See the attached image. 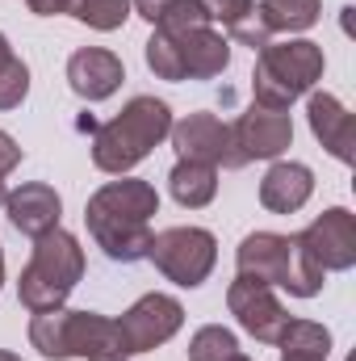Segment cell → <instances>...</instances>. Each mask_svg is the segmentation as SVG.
<instances>
[{
  "label": "cell",
  "mask_w": 356,
  "mask_h": 361,
  "mask_svg": "<svg viewBox=\"0 0 356 361\" xmlns=\"http://www.w3.org/2000/svg\"><path fill=\"white\" fill-rule=\"evenodd\" d=\"M155 214H160V193L151 180L139 177L105 180L84 206V223H89V235L96 240V248L122 265L147 261V248L155 235L151 231Z\"/></svg>",
  "instance_id": "6da1fadb"
},
{
  "label": "cell",
  "mask_w": 356,
  "mask_h": 361,
  "mask_svg": "<svg viewBox=\"0 0 356 361\" xmlns=\"http://www.w3.org/2000/svg\"><path fill=\"white\" fill-rule=\"evenodd\" d=\"M172 135V109L160 97H134L109 122L92 126V164L109 177H126Z\"/></svg>",
  "instance_id": "7a4b0ae2"
},
{
  "label": "cell",
  "mask_w": 356,
  "mask_h": 361,
  "mask_svg": "<svg viewBox=\"0 0 356 361\" xmlns=\"http://www.w3.org/2000/svg\"><path fill=\"white\" fill-rule=\"evenodd\" d=\"M84 277V248L72 231L55 227L46 235L34 240V252H30V265L17 277V298L30 315L38 311H55L72 298L76 281Z\"/></svg>",
  "instance_id": "3957f363"
},
{
  "label": "cell",
  "mask_w": 356,
  "mask_h": 361,
  "mask_svg": "<svg viewBox=\"0 0 356 361\" xmlns=\"http://www.w3.org/2000/svg\"><path fill=\"white\" fill-rule=\"evenodd\" d=\"M323 47L310 38H289V42H268L256 55V72H252V97L265 109H289L298 97L314 92L323 80Z\"/></svg>",
  "instance_id": "277c9868"
},
{
  "label": "cell",
  "mask_w": 356,
  "mask_h": 361,
  "mask_svg": "<svg viewBox=\"0 0 356 361\" xmlns=\"http://www.w3.org/2000/svg\"><path fill=\"white\" fill-rule=\"evenodd\" d=\"M235 265L248 277L281 286L293 298H314L323 290V277H327L302 252L298 235H281V231H252V235H243V244L235 252Z\"/></svg>",
  "instance_id": "5b68a950"
},
{
  "label": "cell",
  "mask_w": 356,
  "mask_h": 361,
  "mask_svg": "<svg viewBox=\"0 0 356 361\" xmlns=\"http://www.w3.org/2000/svg\"><path fill=\"white\" fill-rule=\"evenodd\" d=\"M147 261L164 273L168 281L193 290V286H201L214 273V265H218V240L205 227H168V231L151 235Z\"/></svg>",
  "instance_id": "8992f818"
},
{
  "label": "cell",
  "mask_w": 356,
  "mask_h": 361,
  "mask_svg": "<svg viewBox=\"0 0 356 361\" xmlns=\"http://www.w3.org/2000/svg\"><path fill=\"white\" fill-rule=\"evenodd\" d=\"M168 139H172L180 160H197V164H214V169H231V173L248 169L239 147H235V139H231V122H222V118H214L205 109L172 122Z\"/></svg>",
  "instance_id": "52a82bcc"
},
{
  "label": "cell",
  "mask_w": 356,
  "mask_h": 361,
  "mask_svg": "<svg viewBox=\"0 0 356 361\" xmlns=\"http://www.w3.org/2000/svg\"><path fill=\"white\" fill-rule=\"evenodd\" d=\"M227 307H231V315L239 319V328L248 332V336H256L260 345H276V336H281V328L289 324V311H285V302L276 298V290L260 281V277H248V273H239L231 286H227Z\"/></svg>",
  "instance_id": "ba28073f"
},
{
  "label": "cell",
  "mask_w": 356,
  "mask_h": 361,
  "mask_svg": "<svg viewBox=\"0 0 356 361\" xmlns=\"http://www.w3.org/2000/svg\"><path fill=\"white\" fill-rule=\"evenodd\" d=\"M298 244L323 273H348L356 265V214L344 206L323 210L306 231H298Z\"/></svg>",
  "instance_id": "9c48e42d"
},
{
  "label": "cell",
  "mask_w": 356,
  "mask_h": 361,
  "mask_svg": "<svg viewBox=\"0 0 356 361\" xmlns=\"http://www.w3.org/2000/svg\"><path fill=\"white\" fill-rule=\"evenodd\" d=\"M180 324H184V307H180V298L160 294V290H155V294H143V298L117 319V328H122L130 353H151V349L168 345V341L180 332Z\"/></svg>",
  "instance_id": "30bf717a"
},
{
  "label": "cell",
  "mask_w": 356,
  "mask_h": 361,
  "mask_svg": "<svg viewBox=\"0 0 356 361\" xmlns=\"http://www.w3.org/2000/svg\"><path fill=\"white\" fill-rule=\"evenodd\" d=\"M231 139H235L243 164H252V160H281L285 147L293 143V118H289V109L252 105L248 114H239L231 122Z\"/></svg>",
  "instance_id": "8fae6325"
},
{
  "label": "cell",
  "mask_w": 356,
  "mask_h": 361,
  "mask_svg": "<svg viewBox=\"0 0 356 361\" xmlns=\"http://www.w3.org/2000/svg\"><path fill=\"white\" fill-rule=\"evenodd\" d=\"M63 353L68 361H126L134 357L117 319L109 315H96V311H68V324H63Z\"/></svg>",
  "instance_id": "7c38bea8"
},
{
  "label": "cell",
  "mask_w": 356,
  "mask_h": 361,
  "mask_svg": "<svg viewBox=\"0 0 356 361\" xmlns=\"http://www.w3.org/2000/svg\"><path fill=\"white\" fill-rule=\"evenodd\" d=\"M4 210H8V223H13L21 235L38 240V235H46V231H55V227H59L63 197H59V193H55V185H46V180H25V185L8 189Z\"/></svg>",
  "instance_id": "4fadbf2b"
},
{
  "label": "cell",
  "mask_w": 356,
  "mask_h": 361,
  "mask_svg": "<svg viewBox=\"0 0 356 361\" xmlns=\"http://www.w3.org/2000/svg\"><path fill=\"white\" fill-rule=\"evenodd\" d=\"M122 80H126V68L105 47H80L68 59V85L80 101H105L122 89Z\"/></svg>",
  "instance_id": "5bb4252c"
},
{
  "label": "cell",
  "mask_w": 356,
  "mask_h": 361,
  "mask_svg": "<svg viewBox=\"0 0 356 361\" xmlns=\"http://www.w3.org/2000/svg\"><path fill=\"white\" fill-rule=\"evenodd\" d=\"M164 34V30H160ZM172 47H177V59H180V80H214L227 72L231 63V42L201 25V30H189V34H168Z\"/></svg>",
  "instance_id": "9a60e30c"
},
{
  "label": "cell",
  "mask_w": 356,
  "mask_h": 361,
  "mask_svg": "<svg viewBox=\"0 0 356 361\" xmlns=\"http://www.w3.org/2000/svg\"><path fill=\"white\" fill-rule=\"evenodd\" d=\"M306 118H310L314 139H319L340 164H352V114L344 109V101H340L336 92H310Z\"/></svg>",
  "instance_id": "2e32d148"
},
{
  "label": "cell",
  "mask_w": 356,
  "mask_h": 361,
  "mask_svg": "<svg viewBox=\"0 0 356 361\" xmlns=\"http://www.w3.org/2000/svg\"><path fill=\"white\" fill-rule=\"evenodd\" d=\"M314 193V173L298 160H276L260 180V206L272 214H298Z\"/></svg>",
  "instance_id": "e0dca14e"
},
{
  "label": "cell",
  "mask_w": 356,
  "mask_h": 361,
  "mask_svg": "<svg viewBox=\"0 0 356 361\" xmlns=\"http://www.w3.org/2000/svg\"><path fill=\"white\" fill-rule=\"evenodd\" d=\"M168 189L184 210H201L214 202L218 193V169L214 164H197V160H177L168 173Z\"/></svg>",
  "instance_id": "ac0fdd59"
},
{
  "label": "cell",
  "mask_w": 356,
  "mask_h": 361,
  "mask_svg": "<svg viewBox=\"0 0 356 361\" xmlns=\"http://www.w3.org/2000/svg\"><path fill=\"white\" fill-rule=\"evenodd\" d=\"M256 17L268 34H302L323 17V0H260Z\"/></svg>",
  "instance_id": "d6986e66"
},
{
  "label": "cell",
  "mask_w": 356,
  "mask_h": 361,
  "mask_svg": "<svg viewBox=\"0 0 356 361\" xmlns=\"http://www.w3.org/2000/svg\"><path fill=\"white\" fill-rule=\"evenodd\" d=\"M281 357H298V361H327L331 353V332L314 319H289L276 336Z\"/></svg>",
  "instance_id": "ffe728a7"
},
{
  "label": "cell",
  "mask_w": 356,
  "mask_h": 361,
  "mask_svg": "<svg viewBox=\"0 0 356 361\" xmlns=\"http://www.w3.org/2000/svg\"><path fill=\"white\" fill-rule=\"evenodd\" d=\"M130 13H134L130 0H72V8H68V17L84 21L89 30H101V34L122 30L130 21Z\"/></svg>",
  "instance_id": "44dd1931"
},
{
  "label": "cell",
  "mask_w": 356,
  "mask_h": 361,
  "mask_svg": "<svg viewBox=\"0 0 356 361\" xmlns=\"http://www.w3.org/2000/svg\"><path fill=\"white\" fill-rule=\"evenodd\" d=\"M235 353H239V341L222 324H205L189 341V361H231Z\"/></svg>",
  "instance_id": "7402d4cb"
},
{
  "label": "cell",
  "mask_w": 356,
  "mask_h": 361,
  "mask_svg": "<svg viewBox=\"0 0 356 361\" xmlns=\"http://www.w3.org/2000/svg\"><path fill=\"white\" fill-rule=\"evenodd\" d=\"M201 25H210V17L197 0H172L155 21V30H164V34H189V30H201Z\"/></svg>",
  "instance_id": "603a6c76"
},
{
  "label": "cell",
  "mask_w": 356,
  "mask_h": 361,
  "mask_svg": "<svg viewBox=\"0 0 356 361\" xmlns=\"http://www.w3.org/2000/svg\"><path fill=\"white\" fill-rule=\"evenodd\" d=\"M25 97H30V68L13 55L0 68V109H17Z\"/></svg>",
  "instance_id": "cb8c5ba5"
},
{
  "label": "cell",
  "mask_w": 356,
  "mask_h": 361,
  "mask_svg": "<svg viewBox=\"0 0 356 361\" xmlns=\"http://www.w3.org/2000/svg\"><path fill=\"white\" fill-rule=\"evenodd\" d=\"M197 4L205 8L210 21H222L227 30L239 25L243 17H252V8H256V0H197Z\"/></svg>",
  "instance_id": "d4e9b609"
},
{
  "label": "cell",
  "mask_w": 356,
  "mask_h": 361,
  "mask_svg": "<svg viewBox=\"0 0 356 361\" xmlns=\"http://www.w3.org/2000/svg\"><path fill=\"white\" fill-rule=\"evenodd\" d=\"M231 38H235V42H243V47H252V51H260V47H268V42H272V34L260 25L256 8H252V17H243L239 25H231Z\"/></svg>",
  "instance_id": "484cf974"
},
{
  "label": "cell",
  "mask_w": 356,
  "mask_h": 361,
  "mask_svg": "<svg viewBox=\"0 0 356 361\" xmlns=\"http://www.w3.org/2000/svg\"><path fill=\"white\" fill-rule=\"evenodd\" d=\"M17 164H21V147H17V139L8 130H0V180L8 177Z\"/></svg>",
  "instance_id": "4316f807"
},
{
  "label": "cell",
  "mask_w": 356,
  "mask_h": 361,
  "mask_svg": "<svg viewBox=\"0 0 356 361\" xmlns=\"http://www.w3.org/2000/svg\"><path fill=\"white\" fill-rule=\"evenodd\" d=\"M168 4H172V0H130V8H134V13H139V17H147V21H151V25H155V21H160V13H164V8H168Z\"/></svg>",
  "instance_id": "83f0119b"
},
{
  "label": "cell",
  "mask_w": 356,
  "mask_h": 361,
  "mask_svg": "<svg viewBox=\"0 0 356 361\" xmlns=\"http://www.w3.org/2000/svg\"><path fill=\"white\" fill-rule=\"evenodd\" d=\"M25 4H30V13H38V17H59V13L72 8V0H25Z\"/></svg>",
  "instance_id": "f1b7e54d"
},
{
  "label": "cell",
  "mask_w": 356,
  "mask_h": 361,
  "mask_svg": "<svg viewBox=\"0 0 356 361\" xmlns=\"http://www.w3.org/2000/svg\"><path fill=\"white\" fill-rule=\"evenodd\" d=\"M8 59H13V47H8V38H4V34H0V68H4V63H8Z\"/></svg>",
  "instance_id": "f546056e"
},
{
  "label": "cell",
  "mask_w": 356,
  "mask_h": 361,
  "mask_svg": "<svg viewBox=\"0 0 356 361\" xmlns=\"http://www.w3.org/2000/svg\"><path fill=\"white\" fill-rule=\"evenodd\" d=\"M0 361H21L17 353H8V349H0Z\"/></svg>",
  "instance_id": "4dcf8cb0"
},
{
  "label": "cell",
  "mask_w": 356,
  "mask_h": 361,
  "mask_svg": "<svg viewBox=\"0 0 356 361\" xmlns=\"http://www.w3.org/2000/svg\"><path fill=\"white\" fill-rule=\"evenodd\" d=\"M0 286H4V248H0Z\"/></svg>",
  "instance_id": "1f68e13d"
},
{
  "label": "cell",
  "mask_w": 356,
  "mask_h": 361,
  "mask_svg": "<svg viewBox=\"0 0 356 361\" xmlns=\"http://www.w3.org/2000/svg\"><path fill=\"white\" fill-rule=\"evenodd\" d=\"M4 197H8V189H4V180H0V206H4Z\"/></svg>",
  "instance_id": "d6a6232c"
},
{
  "label": "cell",
  "mask_w": 356,
  "mask_h": 361,
  "mask_svg": "<svg viewBox=\"0 0 356 361\" xmlns=\"http://www.w3.org/2000/svg\"><path fill=\"white\" fill-rule=\"evenodd\" d=\"M231 361H252V357H243V353H235V357H231Z\"/></svg>",
  "instance_id": "836d02e7"
},
{
  "label": "cell",
  "mask_w": 356,
  "mask_h": 361,
  "mask_svg": "<svg viewBox=\"0 0 356 361\" xmlns=\"http://www.w3.org/2000/svg\"><path fill=\"white\" fill-rule=\"evenodd\" d=\"M281 361H298V357H281Z\"/></svg>",
  "instance_id": "e575fe53"
}]
</instances>
